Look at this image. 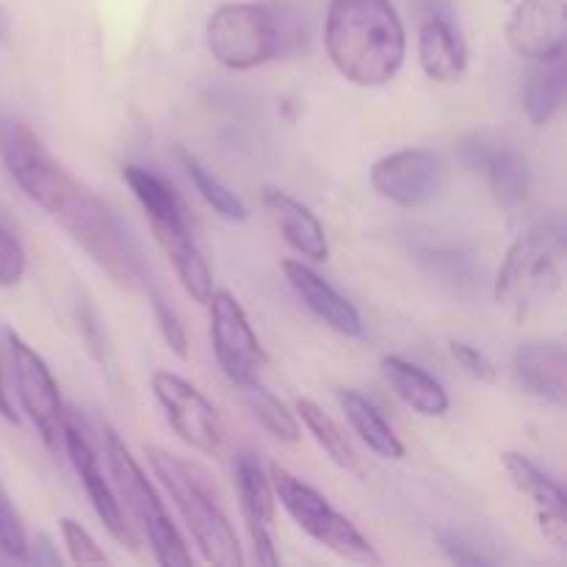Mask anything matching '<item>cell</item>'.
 <instances>
[{
	"label": "cell",
	"mask_w": 567,
	"mask_h": 567,
	"mask_svg": "<svg viewBox=\"0 0 567 567\" xmlns=\"http://www.w3.org/2000/svg\"><path fill=\"white\" fill-rule=\"evenodd\" d=\"M324 48L354 86H385L402 70L408 33L391 0H330Z\"/></svg>",
	"instance_id": "6da1fadb"
},
{
	"label": "cell",
	"mask_w": 567,
	"mask_h": 567,
	"mask_svg": "<svg viewBox=\"0 0 567 567\" xmlns=\"http://www.w3.org/2000/svg\"><path fill=\"white\" fill-rule=\"evenodd\" d=\"M565 230L543 225L507 249L496 277V305L515 324H529L557 299L563 288Z\"/></svg>",
	"instance_id": "7a4b0ae2"
},
{
	"label": "cell",
	"mask_w": 567,
	"mask_h": 567,
	"mask_svg": "<svg viewBox=\"0 0 567 567\" xmlns=\"http://www.w3.org/2000/svg\"><path fill=\"white\" fill-rule=\"evenodd\" d=\"M144 452H147L155 476L164 482L172 502L181 509L183 520H186L188 532H192L205 563L216 567H241V543H238L236 529H233L225 509L216 502L205 476L183 457L166 452V449L144 446Z\"/></svg>",
	"instance_id": "3957f363"
},
{
	"label": "cell",
	"mask_w": 567,
	"mask_h": 567,
	"mask_svg": "<svg viewBox=\"0 0 567 567\" xmlns=\"http://www.w3.org/2000/svg\"><path fill=\"white\" fill-rule=\"evenodd\" d=\"M0 161L20 192L48 216L59 219L72 199L81 194V183L48 153L42 138L25 120L14 114L0 116Z\"/></svg>",
	"instance_id": "277c9868"
},
{
	"label": "cell",
	"mask_w": 567,
	"mask_h": 567,
	"mask_svg": "<svg viewBox=\"0 0 567 567\" xmlns=\"http://www.w3.org/2000/svg\"><path fill=\"white\" fill-rule=\"evenodd\" d=\"M105 457H109L111 476L120 498L125 507L131 509L133 518L138 520L142 532L147 535L150 548H153L155 559L164 567H188L194 565L192 551L186 548V540L181 537L177 526L172 524L169 513H166L164 502L155 493L153 482L142 471L138 460L133 457L131 449L125 446L114 430L105 432Z\"/></svg>",
	"instance_id": "5b68a950"
},
{
	"label": "cell",
	"mask_w": 567,
	"mask_h": 567,
	"mask_svg": "<svg viewBox=\"0 0 567 567\" xmlns=\"http://www.w3.org/2000/svg\"><path fill=\"white\" fill-rule=\"evenodd\" d=\"M61 227L81 244L89 258L105 271L114 282L136 288L144 282V260L136 241L131 238L120 216L100 203L92 192L81 188L70 208L59 216Z\"/></svg>",
	"instance_id": "8992f818"
},
{
	"label": "cell",
	"mask_w": 567,
	"mask_h": 567,
	"mask_svg": "<svg viewBox=\"0 0 567 567\" xmlns=\"http://www.w3.org/2000/svg\"><path fill=\"white\" fill-rule=\"evenodd\" d=\"M269 480L275 487V498L286 507V513L305 535L349 563L380 565V554L374 551L369 537H363V532L347 515L338 513L316 487L305 485L302 480H297L291 471L277 463L269 465Z\"/></svg>",
	"instance_id": "52a82bcc"
},
{
	"label": "cell",
	"mask_w": 567,
	"mask_h": 567,
	"mask_svg": "<svg viewBox=\"0 0 567 567\" xmlns=\"http://www.w3.org/2000/svg\"><path fill=\"white\" fill-rule=\"evenodd\" d=\"M205 44L227 70H255L282 50V25L260 3H225L205 22Z\"/></svg>",
	"instance_id": "ba28073f"
},
{
	"label": "cell",
	"mask_w": 567,
	"mask_h": 567,
	"mask_svg": "<svg viewBox=\"0 0 567 567\" xmlns=\"http://www.w3.org/2000/svg\"><path fill=\"white\" fill-rule=\"evenodd\" d=\"M6 349H9L11 380H14V393L20 399L22 413L37 426L44 446L55 452L61 446V430H64L66 419L59 382L50 374L48 363L17 332H6Z\"/></svg>",
	"instance_id": "9c48e42d"
},
{
	"label": "cell",
	"mask_w": 567,
	"mask_h": 567,
	"mask_svg": "<svg viewBox=\"0 0 567 567\" xmlns=\"http://www.w3.org/2000/svg\"><path fill=\"white\" fill-rule=\"evenodd\" d=\"M210 308V341H214L216 360L227 380L236 385L241 380H252L266 365V349L258 332L249 324L241 302L230 291L219 288L205 302Z\"/></svg>",
	"instance_id": "30bf717a"
},
{
	"label": "cell",
	"mask_w": 567,
	"mask_h": 567,
	"mask_svg": "<svg viewBox=\"0 0 567 567\" xmlns=\"http://www.w3.org/2000/svg\"><path fill=\"white\" fill-rule=\"evenodd\" d=\"M153 393L158 399L166 421L186 446L203 454H216L221 446V419L214 404L203 396V391L172 371H155Z\"/></svg>",
	"instance_id": "8fae6325"
},
{
	"label": "cell",
	"mask_w": 567,
	"mask_h": 567,
	"mask_svg": "<svg viewBox=\"0 0 567 567\" xmlns=\"http://www.w3.org/2000/svg\"><path fill=\"white\" fill-rule=\"evenodd\" d=\"M441 158L430 150L408 147L371 166V186L380 197L404 208H419L441 192Z\"/></svg>",
	"instance_id": "7c38bea8"
},
{
	"label": "cell",
	"mask_w": 567,
	"mask_h": 567,
	"mask_svg": "<svg viewBox=\"0 0 567 567\" xmlns=\"http://www.w3.org/2000/svg\"><path fill=\"white\" fill-rule=\"evenodd\" d=\"M236 474L238 498H241V515L247 524L249 540H252L255 563L264 567H277L280 557L275 548V487H271L269 474L264 471L255 454L244 452L233 465Z\"/></svg>",
	"instance_id": "4fadbf2b"
},
{
	"label": "cell",
	"mask_w": 567,
	"mask_h": 567,
	"mask_svg": "<svg viewBox=\"0 0 567 567\" xmlns=\"http://www.w3.org/2000/svg\"><path fill=\"white\" fill-rule=\"evenodd\" d=\"M61 446H64L66 454H70L72 468H75V474L81 476L89 502H92L94 513H97L100 524L105 526V532H109L116 543H122V546H127L131 551H136V535H133L131 524H127L125 509H122L120 504V496H116L114 487L105 482L103 471H100L97 452L92 449L89 437L78 430L75 421L64 419Z\"/></svg>",
	"instance_id": "5bb4252c"
},
{
	"label": "cell",
	"mask_w": 567,
	"mask_h": 567,
	"mask_svg": "<svg viewBox=\"0 0 567 567\" xmlns=\"http://www.w3.org/2000/svg\"><path fill=\"white\" fill-rule=\"evenodd\" d=\"M507 42L515 53L529 61H551L565 55V0H520L507 20Z\"/></svg>",
	"instance_id": "9a60e30c"
},
{
	"label": "cell",
	"mask_w": 567,
	"mask_h": 567,
	"mask_svg": "<svg viewBox=\"0 0 567 567\" xmlns=\"http://www.w3.org/2000/svg\"><path fill=\"white\" fill-rule=\"evenodd\" d=\"M502 463H504V471H507L509 482L515 485V491H518L524 498H529L532 509H535L537 515V524H540V532L546 535V540H551L557 548H565L567 498L563 487H559L551 476L543 474V471L537 468L526 454L504 452Z\"/></svg>",
	"instance_id": "2e32d148"
},
{
	"label": "cell",
	"mask_w": 567,
	"mask_h": 567,
	"mask_svg": "<svg viewBox=\"0 0 567 567\" xmlns=\"http://www.w3.org/2000/svg\"><path fill=\"white\" fill-rule=\"evenodd\" d=\"M150 227H153L155 241L161 244L166 258L175 266L177 280L183 282L188 297L199 305L208 302L210 293H214V275H210L208 260H205L203 249H199L197 238H194L188 216L166 221H150Z\"/></svg>",
	"instance_id": "e0dca14e"
},
{
	"label": "cell",
	"mask_w": 567,
	"mask_h": 567,
	"mask_svg": "<svg viewBox=\"0 0 567 567\" xmlns=\"http://www.w3.org/2000/svg\"><path fill=\"white\" fill-rule=\"evenodd\" d=\"M282 271H286V280L291 282L297 297L302 299L327 327H332V330L349 338L363 332V319H360L358 308H354L347 297H341L319 271H313L308 264H302V260H282Z\"/></svg>",
	"instance_id": "ac0fdd59"
},
{
	"label": "cell",
	"mask_w": 567,
	"mask_h": 567,
	"mask_svg": "<svg viewBox=\"0 0 567 567\" xmlns=\"http://www.w3.org/2000/svg\"><path fill=\"white\" fill-rule=\"evenodd\" d=\"M515 382L532 396L565 404L567 399V358L563 343H520L513 354Z\"/></svg>",
	"instance_id": "d6986e66"
},
{
	"label": "cell",
	"mask_w": 567,
	"mask_h": 567,
	"mask_svg": "<svg viewBox=\"0 0 567 567\" xmlns=\"http://www.w3.org/2000/svg\"><path fill=\"white\" fill-rule=\"evenodd\" d=\"M264 203L271 210L282 238H286V244L293 252H299L308 260H316V264L330 258V244H327L324 225L316 219V214L308 205L293 199L291 194L277 192V188H266Z\"/></svg>",
	"instance_id": "ffe728a7"
},
{
	"label": "cell",
	"mask_w": 567,
	"mask_h": 567,
	"mask_svg": "<svg viewBox=\"0 0 567 567\" xmlns=\"http://www.w3.org/2000/svg\"><path fill=\"white\" fill-rule=\"evenodd\" d=\"M382 377L388 385L393 388L399 399L415 413L426 415V419H441L449 413V393L441 385V380L424 371L421 365L410 363V360L396 358V354H385L380 363Z\"/></svg>",
	"instance_id": "44dd1931"
},
{
	"label": "cell",
	"mask_w": 567,
	"mask_h": 567,
	"mask_svg": "<svg viewBox=\"0 0 567 567\" xmlns=\"http://www.w3.org/2000/svg\"><path fill=\"white\" fill-rule=\"evenodd\" d=\"M419 59L426 78L437 83H452L457 78H463L465 64H468L463 39L454 31L452 22L441 20V17L421 25Z\"/></svg>",
	"instance_id": "7402d4cb"
},
{
	"label": "cell",
	"mask_w": 567,
	"mask_h": 567,
	"mask_svg": "<svg viewBox=\"0 0 567 567\" xmlns=\"http://www.w3.org/2000/svg\"><path fill=\"white\" fill-rule=\"evenodd\" d=\"M338 404H341L343 415L352 424V430L358 432L360 441L382 460H402L404 457V443L399 441V435L393 432V426L382 419L380 410L358 391H338Z\"/></svg>",
	"instance_id": "603a6c76"
},
{
	"label": "cell",
	"mask_w": 567,
	"mask_h": 567,
	"mask_svg": "<svg viewBox=\"0 0 567 567\" xmlns=\"http://www.w3.org/2000/svg\"><path fill=\"white\" fill-rule=\"evenodd\" d=\"M565 100V55L551 61H537L524 86V111L532 125L543 127L554 120Z\"/></svg>",
	"instance_id": "cb8c5ba5"
},
{
	"label": "cell",
	"mask_w": 567,
	"mask_h": 567,
	"mask_svg": "<svg viewBox=\"0 0 567 567\" xmlns=\"http://www.w3.org/2000/svg\"><path fill=\"white\" fill-rule=\"evenodd\" d=\"M238 393H241V402L247 404V410L252 413V419L269 432L271 437L282 443H297L302 437V430H299V421L258 377L252 380L236 382Z\"/></svg>",
	"instance_id": "d4e9b609"
},
{
	"label": "cell",
	"mask_w": 567,
	"mask_h": 567,
	"mask_svg": "<svg viewBox=\"0 0 567 567\" xmlns=\"http://www.w3.org/2000/svg\"><path fill=\"white\" fill-rule=\"evenodd\" d=\"M297 415L302 419V424L308 426L310 435L316 437V443L324 449L327 457H330L338 468L347 471V474H352V476L365 474L363 463H360V457H358V452L352 449V443L347 441V435L341 432V426H338L336 421H332L330 415L319 408V404L310 402V399H297Z\"/></svg>",
	"instance_id": "484cf974"
},
{
	"label": "cell",
	"mask_w": 567,
	"mask_h": 567,
	"mask_svg": "<svg viewBox=\"0 0 567 567\" xmlns=\"http://www.w3.org/2000/svg\"><path fill=\"white\" fill-rule=\"evenodd\" d=\"M122 177H125V183L131 186V192L136 194V199L142 203L150 221H166L188 216V208L181 199V194H177L164 177L155 175V172L131 164L122 169Z\"/></svg>",
	"instance_id": "4316f807"
},
{
	"label": "cell",
	"mask_w": 567,
	"mask_h": 567,
	"mask_svg": "<svg viewBox=\"0 0 567 567\" xmlns=\"http://www.w3.org/2000/svg\"><path fill=\"white\" fill-rule=\"evenodd\" d=\"M485 172L491 177L493 197L502 208H515V205L524 203L526 192H529V164L518 150L502 144Z\"/></svg>",
	"instance_id": "83f0119b"
},
{
	"label": "cell",
	"mask_w": 567,
	"mask_h": 567,
	"mask_svg": "<svg viewBox=\"0 0 567 567\" xmlns=\"http://www.w3.org/2000/svg\"><path fill=\"white\" fill-rule=\"evenodd\" d=\"M177 155H181L183 166H186L188 177H192V183L197 186V192L203 194L205 203H208L210 208L221 216V219H227V221H247L249 219L247 203H244L236 192H230V188H227L219 177L210 175V172L205 169L197 158H192L188 153H183L181 150Z\"/></svg>",
	"instance_id": "f1b7e54d"
},
{
	"label": "cell",
	"mask_w": 567,
	"mask_h": 567,
	"mask_svg": "<svg viewBox=\"0 0 567 567\" xmlns=\"http://www.w3.org/2000/svg\"><path fill=\"white\" fill-rule=\"evenodd\" d=\"M0 563H28L25 529L3 487H0Z\"/></svg>",
	"instance_id": "f546056e"
},
{
	"label": "cell",
	"mask_w": 567,
	"mask_h": 567,
	"mask_svg": "<svg viewBox=\"0 0 567 567\" xmlns=\"http://www.w3.org/2000/svg\"><path fill=\"white\" fill-rule=\"evenodd\" d=\"M150 305H153L155 321H158V330H161V336H164L166 347H169L177 358L186 360L188 358L186 327H183L181 319H177L175 308H172V305L166 302L158 291H150Z\"/></svg>",
	"instance_id": "4dcf8cb0"
},
{
	"label": "cell",
	"mask_w": 567,
	"mask_h": 567,
	"mask_svg": "<svg viewBox=\"0 0 567 567\" xmlns=\"http://www.w3.org/2000/svg\"><path fill=\"white\" fill-rule=\"evenodd\" d=\"M61 537H64V546L70 551V559L75 565H105V554L100 551V546L94 543V537L83 529L78 520L61 518Z\"/></svg>",
	"instance_id": "1f68e13d"
},
{
	"label": "cell",
	"mask_w": 567,
	"mask_h": 567,
	"mask_svg": "<svg viewBox=\"0 0 567 567\" xmlns=\"http://www.w3.org/2000/svg\"><path fill=\"white\" fill-rule=\"evenodd\" d=\"M25 275V247L20 238L0 225V288H11Z\"/></svg>",
	"instance_id": "d6a6232c"
},
{
	"label": "cell",
	"mask_w": 567,
	"mask_h": 567,
	"mask_svg": "<svg viewBox=\"0 0 567 567\" xmlns=\"http://www.w3.org/2000/svg\"><path fill=\"white\" fill-rule=\"evenodd\" d=\"M502 144L493 142L487 133H471V136L460 138L457 155L468 169H487V164L493 161V155L498 153Z\"/></svg>",
	"instance_id": "836d02e7"
},
{
	"label": "cell",
	"mask_w": 567,
	"mask_h": 567,
	"mask_svg": "<svg viewBox=\"0 0 567 567\" xmlns=\"http://www.w3.org/2000/svg\"><path fill=\"white\" fill-rule=\"evenodd\" d=\"M452 358L457 360V363L463 365L471 377H476V380H482V382L496 380V365H493L491 360H487L476 347H468V343H463V341H454Z\"/></svg>",
	"instance_id": "e575fe53"
},
{
	"label": "cell",
	"mask_w": 567,
	"mask_h": 567,
	"mask_svg": "<svg viewBox=\"0 0 567 567\" xmlns=\"http://www.w3.org/2000/svg\"><path fill=\"white\" fill-rule=\"evenodd\" d=\"M441 548L443 554L449 557V563L460 565V567H482L487 565V559L482 557V554H476L474 548L465 546L463 540H457V537L452 535H441Z\"/></svg>",
	"instance_id": "d590c367"
},
{
	"label": "cell",
	"mask_w": 567,
	"mask_h": 567,
	"mask_svg": "<svg viewBox=\"0 0 567 567\" xmlns=\"http://www.w3.org/2000/svg\"><path fill=\"white\" fill-rule=\"evenodd\" d=\"M28 563L37 565H61L59 554L53 551L48 537H37V543H28Z\"/></svg>",
	"instance_id": "8d00e7d4"
},
{
	"label": "cell",
	"mask_w": 567,
	"mask_h": 567,
	"mask_svg": "<svg viewBox=\"0 0 567 567\" xmlns=\"http://www.w3.org/2000/svg\"><path fill=\"white\" fill-rule=\"evenodd\" d=\"M0 415H3L6 421H11V424H17V413L14 408H11L9 391H6V382H3V369H0Z\"/></svg>",
	"instance_id": "74e56055"
},
{
	"label": "cell",
	"mask_w": 567,
	"mask_h": 567,
	"mask_svg": "<svg viewBox=\"0 0 567 567\" xmlns=\"http://www.w3.org/2000/svg\"><path fill=\"white\" fill-rule=\"evenodd\" d=\"M11 33V22H9V14H6V9L0 6V42H6Z\"/></svg>",
	"instance_id": "f35d334b"
}]
</instances>
